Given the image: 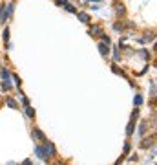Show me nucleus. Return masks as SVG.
<instances>
[{"instance_id":"2","label":"nucleus","mask_w":157,"mask_h":165,"mask_svg":"<svg viewBox=\"0 0 157 165\" xmlns=\"http://www.w3.org/2000/svg\"><path fill=\"white\" fill-rule=\"evenodd\" d=\"M99 51H101V55L102 57H108L110 55V46H108V42H99Z\"/></svg>"},{"instance_id":"11","label":"nucleus","mask_w":157,"mask_h":165,"mask_svg":"<svg viewBox=\"0 0 157 165\" xmlns=\"http://www.w3.org/2000/svg\"><path fill=\"white\" fill-rule=\"evenodd\" d=\"M79 18H80L82 22H90V17H88L86 13H79Z\"/></svg>"},{"instance_id":"8","label":"nucleus","mask_w":157,"mask_h":165,"mask_svg":"<svg viewBox=\"0 0 157 165\" xmlns=\"http://www.w3.org/2000/svg\"><path fill=\"white\" fill-rule=\"evenodd\" d=\"M2 90L4 92H9L11 90V83L9 81H2Z\"/></svg>"},{"instance_id":"10","label":"nucleus","mask_w":157,"mask_h":165,"mask_svg":"<svg viewBox=\"0 0 157 165\" xmlns=\"http://www.w3.org/2000/svg\"><path fill=\"white\" fill-rule=\"evenodd\" d=\"M154 140H155L154 136H152V140H150V138H148V140H143V143H141V147H148L150 143H154Z\"/></svg>"},{"instance_id":"12","label":"nucleus","mask_w":157,"mask_h":165,"mask_svg":"<svg viewBox=\"0 0 157 165\" xmlns=\"http://www.w3.org/2000/svg\"><path fill=\"white\" fill-rule=\"evenodd\" d=\"M5 103H7V107H11V108H16V101H15V99H5Z\"/></svg>"},{"instance_id":"3","label":"nucleus","mask_w":157,"mask_h":165,"mask_svg":"<svg viewBox=\"0 0 157 165\" xmlns=\"http://www.w3.org/2000/svg\"><path fill=\"white\" fill-rule=\"evenodd\" d=\"M33 138H35L37 141H42V143H44V141H48V140H46V136L42 134V130H38V129H33Z\"/></svg>"},{"instance_id":"14","label":"nucleus","mask_w":157,"mask_h":165,"mask_svg":"<svg viewBox=\"0 0 157 165\" xmlns=\"http://www.w3.org/2000/svg\"><path fill=\"white\" fill-rule=\"evenodd\" d=\"M115 11H117V15H123V13H124V7H123V6H117Z\"/></svg>"},{"instance_id":"6","label":"nucleus","mask_w":157,"mask_h":165,"mask_svg":"<svg viewBox=\"0 0 157 165\" xmlns=\"http://www.w3.org/2000/svg\"><path fill=\"white\" fill-rule=\"evenodd\" d=\"M146 130H148V121H143V123H141V129H139V136L145 138V136H146Z\"/></svg>"},{"instance_id":"1","label":"nucleus","mask_w":157,"mask_h":165,"mask_svg":"<svg viewBox=\"0 0 157 165\" xmlns=\"http://www.w3.org/2000/svg\"><path fill=\"white\" fill-rule=\"evenodd\" d=\"M53 152H55V149H53V145L48 143V141H44V145H37V149H35V154H37L42 162H48V158H49Z\"/></svg>"},{"instance_id":"13","label":"nucleus","mask_w":157,"mask_h":165,"mask_svg":"<svg viewBox=\"0 0 157 165\" xmlns=\"http://www.w3.org/2000/svg\"><path fill=\"white\" fill-rule=\"evenodd\" d=\"M4 39L7 42V48H9V29H4Z\"/></svg>"},{"instance_id":"17","label":"nucleus","mask_w":157,"mask_h":165,"mask_svg":"<svg viewBox=\"0 0 157 165\" xmlns=\"http://www.w3.org/2000/svg\"><path fill=\"white\" fill-rule=\"evenodd\" d=\"M90 2H97V0H90Z\"/></svg>"},{"instance_id":"7","label":"nucleus","mask_w":157,"mask_h":165,"mask_svg":"<svg viewBox=\"0 0 157 165\" xmlns=\"http://www.w3.org/2000/svg\"><path fill=\"white\" fill-rule=\"evenodd\" d=\"M0 77H2V81H9V77H11V73H9V70H5V68H2V70H0Z\"/></svg>"},{"instance_id":"9","label":"nucleus","mask_w":157,"mask_h":165,"mask_svg":"<svg viewBox=\"0 0 157 165\" xmlns=\"http://www.w3.org/2000/svg\"><path fill=\"white\" fill-rule=\"evenodd\" d=\"M26 116H27V118H33V116H35V110H33L29 105H26Z\"/></svg>"},{"instance_id":"16","label":"nucleus","mask_w":157,"mask_h":165,"mask_svg":"<svg viewBox=\"0 0 157 165\" xmlns=\"http://www.w3.org/2000/svg\"><path fill=\"white\" fill-rule=\"evenodd\" d=\"M113 29H115V31H123V26H121V24H113Z\"/></svg>"},{"instance_id":"4","label":"nucleus","mask_w":157,"mask_h":165,"mask_svg":"<svg viewBox=\"0 0 157 165\" xmlns=\"http://www.w3.org/2000/svg\"><path fill=\"white\" fill-rule=\"evenodd\" d=\"M90 33L95 35V37H101V35H102V29H101V26L93 24V26H90Z\"/></svg>"},{"instance_id":"5","label":"nucleus","mask_w":157,"mask_h":165,"mask_svg":"<svg viewBox=\"0 0 157 165\" xmlns=\"http://www.w3.org/2000/svg\"><path fill=\"white\" fill-rule=\"evenodd\" d=\"M135 116H137V112L134 114V119H132V121L128 123V127H126V134H128V136H132V134H134V125H135Z\"/></svg>"},{"instance_id":"15","label":"nucleus","mask_w":157,"mask_h":165,"mask_svg":"<svg viewBox=\"0 0 157 165\" xmlns=\"http://www.w3.org/2000/svg\"><path fill=\"white\" fill-rule=\"evenodd\" d=\"M141 103H143V97L141 96H135V107H139Z\"/></svg>"}]
</instances>
